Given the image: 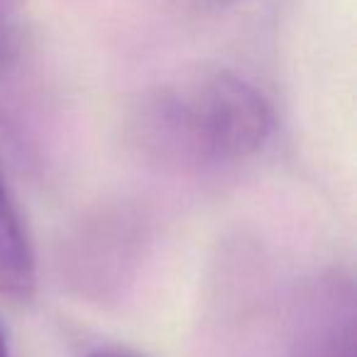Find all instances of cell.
Instances as JSON below:
<instances>
[{"mask_svg":"<svg viewBox=\"0 0 357 357\" xmlns=\"http://www.w3.org/2000/svg\"><path fill=\"white\" fill-rule=\"evenodd\" d=\"M142 147L162 162L218 169L250 159L272 135V110L245 79L220 71L181 91H159L137 120Z\"/></svg>","mask_w":357,"mask_h":357,"instance_id":"obj_1","label":"cell"},{"mask_svg":"<svg viewBox=\"0 0 357 357\" xmlns=\"http://www.w3.org/2000/svg\"><path fill=\"white\" fill-rule=\"evenodd\" d=\"M355 318L350 279L321 277L296 306L289 357H355Z\"/></svg>","mask_w":357,"mask_h":357,"instance_id":"obj_2","label":"cell"},{"mask_svg":"<svg viewBox=\"0 0 357 357\" xmlns=\"http://www.w3.org/2000/svg\"><path fill=\"white\" fill-rule=\"evenodd\" d=\"M37 287V264L25 225L0 176V296L30 301Z\"/></svg>","mask_w":357,"mask_h":357,"instance_id":"obj_3","label":"cell"},{"mask_svg":"<svg viewBox=\"0 0 357 357\" xmlns=\"http://www.w3.org/2000/svg\"><path fill=\"white\" fill-rule=\"evenodd\" d=\"M22 0H0V76L15 64L22 45Z\"/></svg>","mask_w":357,"mask_h":357,"instance_id":"obj_4","label":"cell"},{"mask_svg":"<svg viewBox=\"0 0 357 357\" xmlns=\"http://www.w3.org/2000/svg\"><path fill=\"white\" fill-rule=\"evenodd\" d=\"M0 357H10V347H8V337L3 331V323H0Z\"/></svg>","mask_w":357,"mask_h":357,"instance_id":"obj_5","label":"cell"},{"mask_svg":"<svg viewBox=\"0 0 357 357\" xmlns=\"http://www.w3.org/2000/svg\"><path fill=\"white\" fill-rule=\"evenodd\" d=\"M89 357H132L128 352H118V350H98V352H91Z\"/></svg>","mask_w":357,"mask_h":357,"instance_id":"obj_6","label":"cell"}]
</instances>
